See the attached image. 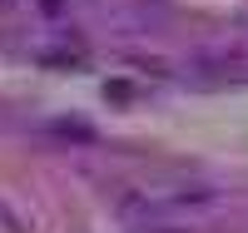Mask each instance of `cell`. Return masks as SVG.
I'll return each mask as SVG.
<instances>
[{"label": "cell", "instance_id": "cell-1", "mask_svg": "<svg viewBox=\"0 0 248 233\" xmlns=\"http://www.w3.org/2000/svg\"><path fill=\"white\" fill-rule=\"evenodd\" d=\"M218 203H223L218 188H209V184H149L139 194H129L119 208L139 228H174V223H199V218L218 214Z\"/></svg>", "mask_w": 248, "mask_h": 233}]
</instances>
